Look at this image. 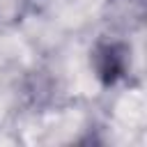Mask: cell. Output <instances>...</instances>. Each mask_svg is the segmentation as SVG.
I'll list each match as a JSON object with an SVG mask.
<instances>
[{"label": "cell", "instance_id": "1", "mask_svg": "<svg viewBox=\"0 0 147 147\" xmlns=\"http://www.w3.org/2000/svg\"><path fill=\"white\" fill-rule=\"evenodd\" d=\"M96 69H99V76L106 83H113L124 71V55H122V51L117 46H113V44L101 46L99 53H96Z\"/></svg>", "mask_w": 147, "mask_h": 147}]
</instances>
